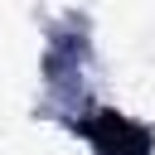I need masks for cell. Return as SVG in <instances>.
<instances>
[{"mask_svg": "<svg viewBox=\"0 0 155 155\" xmlns=\"http://www.w3.org/2000/svg\"><path fill=\"white\" fill-rule=\"evenodd\" d=\"M92 140H97L102 155H145V150H150V145H145V131L131 126V121L116 116V111H102V116L92 121Z\"/></svg>", "mask_w": 155, "mask_h": 155, "instance_id": "1", "label": "cell"}]
</instances>
